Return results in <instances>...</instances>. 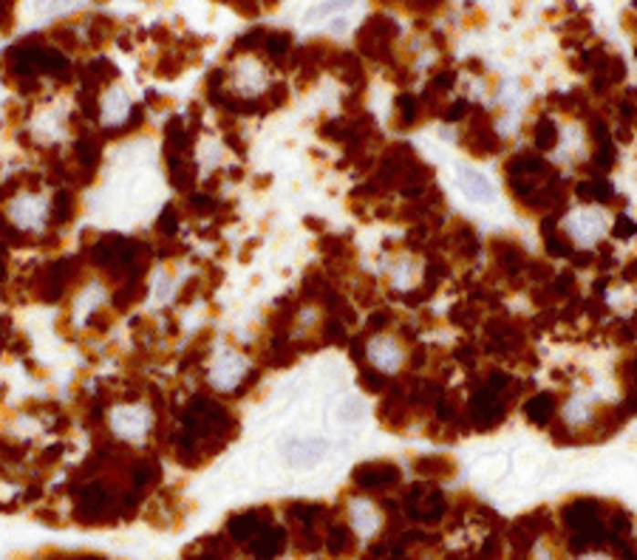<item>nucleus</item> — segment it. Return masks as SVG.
<instances>
[{
  "label": "nucleus",
  "instance_id": "1",
  "mask_svg": "<svg viewBox=\"0 0 637 560\" xmlns=\"http://www.w3.org/2000/svg\"><path fill=\"white\" fill-rule=\"evenodd\" d=\"M6 218L20 233H43L51 218V199L43 192H17L6 204Z\"/></svg>",
  "mask_w": 637,
  "mask_h": 560
},
{
  "label": "nucleus",
  "instance_id": "2",
  "mask_svg": "<svg viewBox=\"0 0 637 560\" xmlns=\"http://www.w3.org/2000/svg\"><path fill=\"white\" fill-rule=\"evenodd\" d=\"M108 425H110V433H114L117 439L122 441H142L151 428H153V416L145 405H117L110 408L108 413Z\"/></svg>",
  "mask_w": 637,
  "mask_h": 560
},
{
  "label": "nucleus",
  "instance_id": "3",
  "mask_svg": "<svg viewBox=\"0 0 637 560\" xmlns=\"http://www.w3.org/2000/svg\"><path fill=\"white\" fill-rule=\"evenodd\" d=\"M405 513L411 518H417V521H439L442 513H445V495H442L436 487L431 484H417V487H411L408 495H405Z\"/></svg>",
  "mask_w": 637,
  "mask_h": 560
},
{
  "label": "nucleus",
  "instance_id": "4",
  "mask_svg": "<svg viewBox=\"0 0 637 560\" xmlns=\"http://www.w3.org/2000/svg\"><path fill=\"white\" fill-rule=\"evenodd\" d=\"M505 399L493 394V390L482 388L474 394V399H470V422H474L476 430H490L496 425L505 422Z\"/></svg>",
  "mask_w": 637,
  "mask_h": 560
},
{
  "label": "nucleus",
  "instance_id": "5",
  "mask_svg": "<svg viewBox=\"0 0 637 560\" xmlns=\"http://www.w3.org/2000/svg\"><path fill=\"white\" fill-rule=\"evenodd\" d=\"M567 238L584 246H595L606 233V215L603 210H578L567 218Z\"/></svg>",
  "mask_w": 637,
  "mask_h": 560
},
{
  "label": "nucleus",
  "instance_id": "6",
  "mask_svg": "<svg viewBox=\"0 0 637 560\" xmlns=\"http://www.w3.org/2000/svg\"><path fill=\"white\" fill-rule=\"evenodd\" d=\"M366 357H369V362H371V366H374L377 371L394 374V371L402 368L405 351H402L400 340L389 337V334H377V337H371V340L366 343Z\"/></svg>",
  "mask_w": 637,
  "mask_h": 560
},
{
  "label": "nucleus",
  "instance_id": "7",
  "mask_svg": "<svg viewBox=\"0 0 637 560\" xmlns=\"http://www.w3.org/2000/svg\"><path fill=\"white\" fill-rule=\"evenodd\" d=\"M377 413H380V422L389 428V430L408 428V422H411V402H408V394H405V388L400 382H394L389 394L382 397Z\"/></svg>",
  "mask_w": 637,
  "mask_h": 560
},
{
  "label": "nucleus",
  "instance_id": "8",
  "mask_svg": "<svg viewBox=\"0 0 637 560\" xmlns=\"http://www.w3.org/2000/svg\"><path fill=\"white\" fill-rule=\"evenodd\" d=\"M244 377H246V362L241 354H235L230 348L218 357V362L210 371V382L215 390H235L244 382Z\"/></svg>",
  "mask_w": 637,
  "mask_h": 560
},
{
  "label": "nucleus",
  "instance_id": "9",
  "mask_svg": "<svg viewBox=\"0 0 637 560\" xmlns=\"http://www.w3.org/2000/svg\"><path fill=\"white\" fill-rule=\"evenodd\" d=\"M474 114H476V122H470V130H467V139H465V148H467L470 153H474V156H479V159L493 156L498 148H502V142H498V136L493 133V125H490V119H487L485 110L476 108Z\"/></svg>",
  "mask_w": 637,
  "mask_h": 560
},
{
  "label": "nucleus",
  "instance_id": "10",
  "mask_svg": "<svg viewBox=\"0 0 637 560\" xmlns=\"http://www.w3.org/2000/svg\"><path fill=\"white\" fill-rule=\"evenodd\" d=\"M131 110H133V102L128 97L125 88L114 86V88H108L99 99V119L102 125L108 128H120L131 119Z\"/></svg>",
  "mask_w": 637,
  "mask_h": 560
},
{
  "label": "nucleus",
  "instance_id": "11",
  "mask_svg": "<svg viewBox=\"0 0 637 560\" xmlns=\"http://www.w3.org/2000/svg\"><path fill=\"white\" fill-rule=\"evenodd\" d=\"M400 482V467L389 464V461H371L354 470V484L363 490H382Z\"/></svg>",
  "mask_w": 637,
  "mask_h": 560
},
{
  "label": "nucleus",
  "instance_id": "12",
  "mask_svg": "<svg viewBox=\"0 0 637 560\" xmlns=\"http://www.w3.org/2000/svg\"><path fill=\"white\" fill-rule=\"evenodd\" d=\"M329 451V444L323 439H292L284 444V456L298 464V467H309L315 461H320Z\"/></svg>",
  "mask_w": 637,
  "mask_h": 560
},
{
  "label": "nucleus",
  "instance_id": "13",
  "mask_svg": "<svg viewBox=\"0 0 637 560\" xmlns=\"http://www.w3.org/2000/svg\"><path fill=\"white\" fill-rule=\"evenodd\" d=\"M459 187L465 190L467 199L476 202V204H490L493 195H496L493 181L485 173L474 171V167H459Z\"/></svg>",
  "mask_w": 637,
  "mask_h": 560
},
{
  "label": "nucleus",
  "instance_id": "14",
  "mask_svg": "<svg viewBox=\"0 0 637 560\" xmlns=\"http://www.w3.org/2000/svg\"><path fill=\"white\" fill-rule=\"evenodd\" d=\"M493 255H496V264L502 266L510 277H516L524 266H527V255H524V249L516 241H507V238L493 241Z\"/></svg>",
  "mask_w": 637,
  "mask_h": 560
},
{
  "label": "nucleus",
  "instance_id": "15",
  "mask_svg": "<svg viewBox=\"0 0 637 560\" xmlns=\"http://www.w3.org/2000/svg\"><path fill=\"white\" fill-rule=\"evenodd\" d=\"M524 413L533 425H549L552 416H556V397L552 394H536L527 405H524Z\"/></svg>",
  "mask_w": 637,
  "mask_h": 560
},
{
  "label": "nucleus",
  "instance_id": "16",
  "mask_svg": "<svg viewBox=\"0 0 637 560\" xmlns=\"http://www.w3.org/2000/svg\"><path fill=\"white\" fill-rule=\"evenodd\" d=\"M261 526H264V524H261V515H258V513H241V515L230 518V524H227L230 535H233V538H238V541L253 538Z\"/></svg>",
  "mask_w": 637,
  "mask_h": 560
},
{
  "label": "nucleus",
  "instance_id": "17",
  "mask_svg": "<svg viewBox=\"0 0 637 560\" xmlns=\"http://www.w3.org/2000/svg\"><path fill=\"white\" fill-rule=\"evenodd\" d=\"M612 195H615L612 184H609L606 179H600V176L578 184V199H584V202H609Z\"/></svg>",
  "mask_w": 637,
  "mask_h": 560
},
{
  "label": "nucleus",
  "instance_id": "18",
  "mask_svg": "<svg viewBox=\"0 0 637 560\" xmlns=\"http://www.w3.org/2000/svg\"><path fill=\"white\" fill-rule=\"evenodd\" d=\"M351 518H354V529L360 532V535H371V532L377 529V513L366 501H354Z\"/></svg>",
  "mask_w": 637,
  "mask_h": 560
},
{
  "label": "nucleus",
  "instance_id": "19",
  "mask_svg": "<svg viewBox=\"0 0 637 560\" xmlns=\"http://www.w3.org/2000/svg\"><path fill=\"white\" fill-rule=\"evenodd\" d=\"M417 472L428 475V479H448V475H454V461L445 456H428L417 461Z\"/></svg>",
  "mask_w": 637,
  "mask_h": 560
},
{
  "label": "nucleus",
  "instance_id": "20",
  "mask_svg": "<svg viewBox=\"0 0 637 560\" xmlns=\"http://www.w3.org/2000/svg\"><path fill=\"white\" fill-rule=\"evenodd\" d=\"M533 145L538 150H552L559 145V128L552 119H538L536 122V130H533Z\"/></svg>",
  "mask_w": 637,
  "mask_h": 560
},
{
  "label": "nucleus",
  "instance_id": "21",
  "mask_svg": "<svg viewBox=\"0 0 637 560\" xmlns=\"http://www.w3.org/2000/svg\"><path fill=\"white\" fill-rule=\"evenodd\" d=\"M357 4V0H323V4H318V6H312L309 12H307V23H318V20H326V17H331V15H338V12H346V9H351Z\"/></svg>",
  "mask_w": 637,
  "mask_h": 560
},
{
  "label": "nucleus",
  "instance_id": "22",
  "mask_svg": "<svg viewBox=\"0 0 637 560\" xmlns=\"http://www.w3.org/2000/svg\"><path fill=\"white\" fill-rule=\"evenodd\" d=\"M329 289H331V286H329L326 275H323V272H318V269H312V272H307V280H303L300 295L307 297V300H323Z\"/></svg>",
  "mask_w": 637,
  "mask_h": 560
},
{
  "label": "nucleus",
  "instance_id": "23",
  "mask_svg": "<svg viewBox=\"0 0 637 560\" xmlns=\"http://www.w3.org/2000/svg\"><path fill=\"white\" fill-rule=\"evenodd\" d=\"M320 343L323 346H346L349 343V331H346V323H340V320H326L323 326H320Z\"/></svg>",
  "mask_w": 637,
  "mask_h": 560
},
{
  "label": "nucleus",
  "instance_id": "24",
  "mask_svg": "<svg viewBox=\"0 0 637 560\" xmlns=\"http://www.w3.org/2000/svg\"><path fill=\"white\" fill-rule=\"evenodd\" d=\"M323 300H326V306H329V312L335 315V320H340V323H354V317H357V315H354L351 306L346 303V297H343V295H338V292H331V289H329Z\"/></svg>",
  "mask_w": 637,
  "mask_h": 560
},
{
  "label": "nucleus",
  "instance_id": "25",
  "mask_svg": "<svg viewBox=\"0 0 637 560\" xmlns=\"http://www.w3.org/2000/svg\"><path fill=\"white\" fill-rule=\"evenodd\" d=\"M82 0H35V12L40 17H54V15H66L77 9Z\"/></svg>",
  "mask_w": 637,
  "mask_h": 560
},
{
  "label": "nucleus",
  "instance_id": "26",
  "mask_svg": "<svg viewBox=\"0 0 637 560\" xmlns=\"http://www.w3.org/2000/svg\"><path fill=\"white\" fill-rule=\"evenodd\" d=\"M595 399H572L569 405H567V422L569 425H584V422H592V405Z\"/></svg>",
  "mask_w": 637,
  "mask_h": 560
},
{
  "label": "nucleus",
  "instance_id": "27",
  "mask_svg": "<svg viewBox=\"0 0 637 560\" xmlns=\"http://www.w3.org/2000/svg\"><path fill=\"white\" fill-rule=\"evenodd\" d=\"M357 382H360V388H363V390H369V394H382V390L389 388L382 371H377V368H360Z\"/></svg>",
  "mask_w": 637,
  "mask_h": 560
},
{
  "label": "nucleus",
  "instance_id": "28",
  "mask_svg": "<svg viewBox=\"0 0 637 560\" xmlns=\"http://www.w3.org/2000/svg\"><path fill=\"white\" fill-rule=\"evenodd\" d=\"M544 244H547V252L549 255H556V258H569L572 252H575V246H572V241L564 235V233H552L549 238H544Z\"/></svg>",
  "mask_w": 637,
  "mask_h": 560
},
{
  "label": "nucleus",
  "instance_id": "29",
  "mask_svg": "<svg viewBox=\"0 0 637 560\" xmlns=\"http://www.w3.org/2000/svg\"><path fill=\"white\" fill-rule=\"evenodd\" d=\"M326 544H329V549L335 552V555H343V552L351 549V532L346 526H331Z\"/></svg>",
  "mask_w": 637,
  "mask_h": 560
},
{
  "label": "nucleus",
  "instance_id": "30",
  "mask_svg": "<svg viewBox=\"0 0 637 560\" xmlns=\"http://www.w3.org/2000/svg\"><path fill=\"white\" fill-rule=\"evenodd\" d=\"M397 110H400V128H411V125H417V99L413 97H400L397 99Z\"/></svg>",
  "mask_w": 637,
  "mask_h": 560
},
{
  "label": "nucleus",
  "instance_id": "31",
  "mask_svg": "<svg viewBox=\"0 0 637 560\" xmlns=\"http://www.w3.org/2000/svg\"><path fill=\"white\" fill-rule=\"evenodd\" d=\"M193 179H196V171H193L190 164H182V161H176V159H173V184H179V187H190V184H193Z\"/></svg>",
  "mask_w": 637,
  "mask_h": 560
},
{
  "label": "nucleus",
  "instance_id": "32",
  "mask_svg": "<svg viewBox=\"0 0 637 560\" xmlns=\"http://www.w3.org/2000/svg\"><path fill=\"white\" fill-rule=\"evenodd\" d=\"M549 289H552V295H556V297L572 295V292H575V277H572L569 272H567V275H559V277H556V284H552Z\"/></svg>",
  "mask_w": 637,
  "mask_h": 560
},
{
  "label": "nucleus",
  "instance_id": "33",
  "mask_svg": "<svg viewBox=\"0 0 637 560\" xmlns=\"http://www.w3.org/2000/svg\"><path fill=\"white\" fill-rule=\"evenodd\" d=\"M190 207H193V210H199V215H213V213H215V202L210 199L207 192L193 195V199H190Z\"/></svg>",
  "mask_w": 637,
  "mask_h": 560
},
{
  "label": "nucleus",
  "instance_id": "34",
  "mask_svg": "<svg viewBox=\"0 0 637 560\" xmlns=\"http://www.w3.org/2000/svg\"><path fill=\"white\" fill-rule=\"evenodd\" d=\"M171 289H173L171 277L164 275V272H159V280H156V286H153V297H156L159 303H164V300L171 297Z\"/></svg>",
  "mask_w": 637,
  "mask_h": 560
},
{
  "label": "nucleus",
  "instance_id": "35",
  "mask_svg": "<svg viewBox=\"0 0 637 560\" xmlns=\"http://www.w3.org/2000/svg\"><path fill=\"white\" fill-rule=\"evenodd\" d=\"M451 317L459 323V326H470V320H476V309L470 303H462V306H456V309L451 312Z\"/></svg>",
  "mask_w": 637,
  "mask_h": 560
},
{
  "label": "nucleus",
  "instance_id": "36",
  "mask_svg": "<svg viewBox=\"0 0 637 560\" xmlns=\"http://www.w3.org/2000/svg\"><path fill=\"white\" fill-rule=\"evenodd\" d=\"M392 320H394V315H392L389 309H380V312H374V315L369 317V328H371V331H382Z\"/></svg>",
  "mask_w": 637,
  "mask_h": 560
},
{
  "label": "nucleus",
  "instance_id": "37",
  "mask_svg": "<svg viewBox=\"0 0 637 560\" xmlns=\"http://www.w3.org/2000/svg\"><path fill=\"white\" fill-rule=\"evenodd\" d=\"M527 269H530V277L536 280V284H547V277H552V269L547 264H538V261H527Z\"/></svg>",
  "mask_w": 637,
  "mask_h": 560
},
{
  "label": "nucleus",
  "instance_id": "38",
  "mask_svg": "<svg viewBox=\"0 0 637 560\" xmlns=\"http://www.w3.org/2000/svg\"><path fill=\"white\" fill-rule=\"evenodd\" d=\"M454 357H456L459 362H465L467 368L476 366V348H474V346H459V348L454 351Z\"/></svg>",
  "mask_w": 637,
  "mask_h": 560
},
{
  "label": "nucleus",
  "instance_id": "39",
  "mask_svg": "<svg viewBox=\"0 0 637 560\" xmlns=\"http://www.w3.org/2000/svg\"><path fill=\"white\" fill-rule=\"evenodd\" d=\"M587 128H590V133H592V139H595V142H603V139H609V125L603 122V119H590L587 122Z\"/></svg>",
  "mask_w": 637,
  "mask_h": 560
},
{
  "label": "nucleus",
  "instance_id": "40",
  "mask_svg": "<svg viewBox=\"0 0 637 560\" xmlns=\"http://www.w3.org/2000/svg\"><path fill=\"white\" fill-rule=\"evenodd\" d=\"M632 233H634V221H632L629 215H621L618 223H615V235H618V238H629Z\"/></svg>",
  "mask_w": 637,
  "mask_h": 560
},
{
  "label": "nucleus",
  "instance_id": "41",
  "mask_svg": "<svg viewBox=\"0 0 637 560\" xmlns=\"http://www.w3.org/2000/svg\"><path fill=\"white\" fill-rule=\"evenodd\" d=\"M159 227H162L164 233H173V230L179 227V223H176V215H173V207L164 210V218L159 221Z\"/></svg>",
  "mask_w": 637,
  "mask_h": 560
},
{
  "label": "nucleus",
  "instance_id": "42",
  "mask_svg": "<svg viewBox=\"0 0 637 560\" xmlns=\"http://www.w3.org/2000/svg\"><path fill=\"white\" fill-rule=\"evenodd\" d=\"M351 357H354V359H360V357H366V340H363V337H357V340H351Z\"/></svg>",
  "mask_w": 637,
  "mask_h": 560
},
{
  "label": "nucleus",
  "instance_id": "43",
  "mask_svg": "<svg viewBox=\"0 0 637 560\" xmlns=\"http://www.w3.org/2000/svg\"><path fill=\"white\" fill-rule=\"evenodd\" d=\"M287 102V86H275L272 88V105H284Z\"/></svg>",
  "mask_w": 637,
  "mask_h": 560
},
{
  "label": "nucleus",
  "instance_id": "44",
  "mask_svg": "<svg viewBox=\"0 0 637 560\" xmlns=\"http://www.w3.org/2000/svg\"><path fill=\"white\" fill-rule=\"evenodd\" d=\"M465 110H467V105H465V102H456V105H454V108L448 110V114H445V117H448L451 122H456V119H459V117L465 114Z\"/></svg>",
  "mask_w": 637,
  "mask_h": 560
},
{
  "label": "nucleus",
  "instance_id": "45",
  "mask_svg": "<svg viewBox=\"0 0 637 560\" xmlns=\"http://www.w3.org/2000/svg\"><path fill=\"white\" fill-rule=\"evenodd\" d=\"M578 560H609L606 555H600V552H587V555H580Z\"/></svg>",
  "mask_w": 637,
  "mask_h": 560
}]
</instances>
